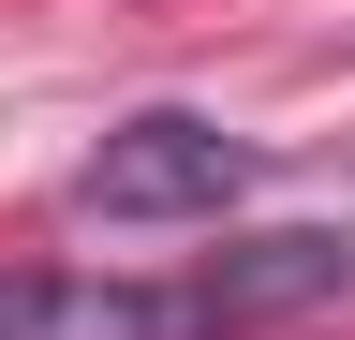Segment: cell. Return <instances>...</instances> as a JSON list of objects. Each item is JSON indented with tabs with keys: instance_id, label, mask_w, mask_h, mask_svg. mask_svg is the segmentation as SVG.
Listing matches in <instances>:
<instances>
[{
	"instance_id": "obj_1",
	"label": "cell",
	"mask_w": 355,
	"mask_h": 340,
	"mask_svg": "<svg viewBox=\"0 0 355 340\" xmlns=\"http://www.w3.org/2000/svg\"><path fill=\"white\" fill-rule=\"evenodd\" d=\"M340 281V237H252L193 281H104V267H30L0 281V340H222L252 311H296V296Z\"/></svg>"
},
{
	"instance_id": "obj_2",
	"label": "cell",
	"mask_w": 355,
	"mask_h": 340,
	"mask_svg": "<svg viewBox=\"0 0 355 340\" xmlns=\"http://www.w3.org/2000/svg\"><path fill=\"white\" fill-rule=\"evenodd\" d=\"M237 193H252V148L222 134V118H193V104L119 118V134L74 163V207H89V222H222Z\"/></svg>"
}]
</instances>
